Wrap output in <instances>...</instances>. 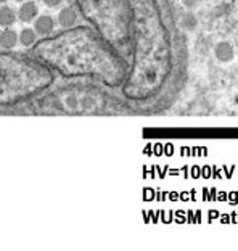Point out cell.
<instances>
[{"label":"cell","instance_id":"obj_8","mask_svg":"<svg viewBox=\"0 0 238 251\" xmlns=\"http://www.w3.org/2000/svg\"><path fill=\"white\" fill-rule=\"evenodd\" d=\"M182 26L187 31H195L197 29V26H198V19H197V17H195L193 13H187L183 17V19H182Z\"/></svg>","mask_w":238,"mask_h":251},{"label":"cell","instance_id":"obj_1","mask_svg":"<svg viewBox=\"0 0 238 251\" xmlns=\"http://www.w3.org/2000/svg\"><path fill=\"white\" fill-rule=\"evenodd\" d=\"M214 56L216 60L220 61V63H229L234 60L235 56V49L230 42L227 40H220L218 44L214 45Z\"/></svg>","mask_w":238,"mask_h":251},{"label":"cell","instance_id":"obj_10","mask_svg":"<svg viewBox=\"0 0 238 251\" xmlns=\"http://www.w3.org/2000/svg\"><path fill=\"white\" fill-rule=\"evenodd\" d=\"M3 2H7V0H0V3H3Z\"/></svg>","mask_w":238,"mask_h":251},{"label":"cell","instance_id":"obj_3","mask_svg":"<svg viewBox=\"0 0 238 251\" xmlns=\"http://www.w3.org/2000/svg\"><path fill=\"white\" fill-rule=\"evenodd\" d=\"M37 15H39V8H37V5L34 2H26L21 5L19 8V19L24 21V23H31V21H34L37 18Z\"/></svg>","mask_w":238,"mask_h":251},{"label":"cell","instance_id":"obj_4","mask_svg":"<svg viewBox=\"0 0 238 251\" xmlns=\"http://www.w3.org/2000/svg\"><path fill=\"white\" fill-rule=\"evenodd\" d=\"M58 21H60V24L63 28H71V26H74V23L77 21V15L73 8L66 7L61 10L60 15H58Z\"/></svg>","mask_w":238,"mask_h":251},{"label":"cell","instance_id":"obj_9","mask_svg":"<svg viewBox=\"0 0 238 251\" xmlns=\"http://www.w3.org/2000/svg\"><path fill=\"white\" fill-rule=\"evenodd\" d=\"M61 2H63V0H44V3L47 5V7H52V8L58 7V5H60Z\"/></svg>","mask_w":238,"mask_h":251},{"label":"cell","instance_id":"obj_5","mask_svg":"<svg viewBox=\"0 0 238 251\" xmlns=\"http://www.w3.org/2000/svg\"><path fill=\"white\" fill-rule=\"evenodd\" d=\"M18 42V34L12 29H5L0 33V47L2 49H13Z\"/></svg>","mask_w":238,"mask_h":251},{"label":"cell","instance_id":"obj_2","mask_svg":"<svg viewBox=\"0 0 238 251\" xmlns=\"http://www.w3.org/2000/svg\"><path fill=\"white\" fill-rule=\"evenodd\" d=\"M54 29H55V21L52 17L42 15V17H37L34 19V31L37 33V36H47Z\"/></svg>","mask_w":238,"mask_h":251},{"label":"cell","instance_id":"obj_6","mask_svg":"<svg viewBox=\"0 0 238 251\" xmlns=\"http://www.w3.org/2000/svg\"><path fill=\"white\" fill-rule=\"evenodd\" d=\"M15 19H17V15L10 7H3L0 8V26H3V28H8V26H12L15 23Z\"/></svg>","mask_w":238,"mask_h":251},{"label":"cell","instance_id":"obj_11","mask_svg":"<svg viewBox=\"0 0 238 251\" xmlns=\"http://www.w3.org/2000/svg\"><path fill=\"white\" fill-rule=\"evenodd\" d=\"M15 2H23V0H15Z\"/></svg>","mask_w":238,"mask_h":251},{"label":"cell","instance_id":"obj_7","mask_svg":"<svg viewBox=\"0 0 238 251\" xmlns=\"http://www.w3.org/2000/svg\"><path fill=\"white\" fill-rule=\"evenodd\" d=\"M36 40H37V33H36L34 29L26 28V29L21 31V34H19V42H21V44H23L24 47L34 45Z\"/></svg>","mask_w":238,"mask_h":251}]
</instances>
